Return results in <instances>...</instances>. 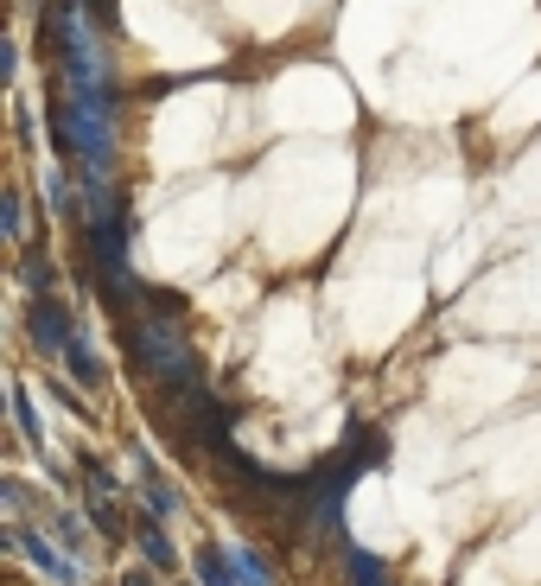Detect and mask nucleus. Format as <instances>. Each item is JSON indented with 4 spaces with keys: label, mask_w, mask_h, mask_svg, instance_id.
Wrapping results in <instances>:
<instances>
[{
    "label": "nucleus",
    "mask_w": 541,
    "mask_h": 586,
    "mask_svg": "<svg viewBox=\"0 0 541 586\" xmlns=\"http://www.w3.org/2000/svg\"><path fill=\"white\" fill-rule=\"evenodd\" d=\"M121 586H160V580H153L147 567H141V574H128V580H121Z\"/></svg>",
    "instance_id": "15"
},
{
    "label": "nucleus",
    "mask_w": 541,
    "mask_h": 586,
    "mask_svg": "<svg viewBox=\"0 0 541 586\" xmlns=\"http://www.w3.org/2000/svg\"><path fill=\"white\" fill-rule=\"evenodd\" d=\"M90 523H96L109 542H121V510L109 504V491H90Z\"/></svg>",
    "instance_id": "11"
},
{
    "label": "nucleus",
    "mask_w": 541,
    "mask_h": 586,
    "mask_svg": "<svg viewBox=\"0 0 541 586\" xmlns=\"http://www.w3.org/2000/svg\"><path fill=\"white\" fill-rule=\"evenodd\" d=\"M20 281H26L32 293H51V287H58V262H51L39 243H26V255H20Z\"/></svg>",
    "instance_id": "4"
},
{
    "label": "nucleus",
    "mask_w": 541,
    "mask_h": 586,
    "mask_svg": "<svg viewBox=\"0 0 541 586\" xmlns=\"http://www.w3.org/2000/svg\"><path fill=\"white\" fill-rule=\"evenodd\" d=\"M230 561H236V580H242V586H274L268 561H261L255 548H242V542H236V548H230Z\"/></svg>",
    "instance_id": "10"
},
{
    "label": "nucleus",
    "mask_w": 541,
    "mask_h": 586,
    "mask_svg": "<svg viewBox=\"0 0 541 586\" xmlns=\"http://www.w3.org/2000/svg\"><path fill=\"white\" fill-rule=\"evenodd\" d=\"M7 536H13V548H20V555H26L32 567H39V574H51V580H58V586H77V561L64 555V548H51L45 536H32L26 523H13Z\"/></svg>",
    "instance_id": "3"
},
{
    "label": "nucleus",
    "mask_w": 541,
    "mask_h": 586,
    "mask_svg": "<svg viewBox=\"0 0 541 586\" xmlns=\"http://www.w3.org/2000/svg\"><path fill=\"white\" fill-rule=\"evenodd\" d=\"M45 198H51V211H58V217H77V198H71V185H64V172H51V179H45Z\"/></svg>",
    "instance_id": "13"
},
{
    "label": "nucleus",
    "mask_w": 541,
    "mask_h": 586,
    "mask_svg": "<svg viewBox=\"0 0 541 586\" xmlns=\"http://www.w3.org/2000/svg\"><path fill=\"white\" fill-rule=\"evenodd\" d=\"M64 364H71V376H77V383H102V357L90 351V332H77V344L64 351Z\"/></svg>",
    "instance_id": "8"
},
{
    "label": "nucleus",
    "mask_w": 541,
    "mask_h": 586,
    "mask_svg": "<svg viewBox=\"0 0 541 586\" xmlns=\"http://www.w3.org/2000/svg\"><path fill=\"white\" fill-rule=\"evenodd\" d=\"M26 332H32V344H39L45 357H64L77 344V332L83 325L64 313V300L58 293H32V306H26Z\"/></svg>",
    "instance_id": "2"
},
{
    "label": "nucleus",
    "mask_w": 541,
    "mask_h": 586,
    "mask_svg": "<svg viewBox=\"0 0 541 586\" xmlns=\"http://www.w3.org/2000/svg\"><path fill=\"white\" fill-rule=\"evenodd\" d=\"M13 421H20V427H26V440H32V446H39V453H51V446H45V434H39V415H32V402H26V389H20V395H13Z\"/></svg>",
    "instance_id": "12"
},
{
    "label": "nucleus",
    "mask_w": 541,
    "mask_h": 586,
    "mask_svg": "<svg viewBox=\"0 0 541 586\" xmlns=\"http://www.w3.org/2000/svg\"><path fill=\"white\" fill-rule=\"evenodd\" d=\"M134 542H141V555H147L153 567H160V574H172V567H179V555H172V542H166V529L153 523V516H147L141 529H134Z\"/></svg>",
    "instance_id": "5"
},
{
    "label": "nucleus",
    "mask_w": 541,
    "mask_h": 586,
    "mask_svg": "<svg viewBox=\"0 0 541 586\" xmlns=\"http://www.w3.org/2000/svg\"><path fill=\"white\" fill-rule=\"evenodd\" d=\"M58 536H64V548H77V555L90 548V542H83V523H77V516H58Z\"/></svg>",
    "instance_id": "14"
},
{
    "label": "nucleus",
    "mask_w": 541,
    "mask_h": 586,
    "mask_svg": "<svg viewBox=\"0 0 541 586\" xmlns=\"http://www.w3.org/2000/svg\"><path fill=\"white\" fill-rule=\"evenodd\" d=\"M191 567H198L204 586H242V580H236V561L217 555V548H198V561H191Z\"/></svg>",
    "instance_id": "7"
},
{
    "label": "nucleus",
    "mask_w": 541,
    "mask_h": 586,
    "mask_svg": "<svg viewBox=\"0 0 541 586\" xmlns=\"http://www.w3.org/2000/svg\"><path fill=\"white\" fill-rule=\"evenodd\" d=\"M141 497H147V510H153V516H172V510H179V491H172L147 459H141Z\"/></svg>",
    "instance_id": "6"
},
{
    "label": "nucleus",
    "mask_w": 541,
    "mask_h": 586,
    "mask_svg": "<svg viewBox=\"0 0 541 586\" xmlns=\"http://www.w3.org/2000/svg\"><path fill=\"white\" fill-rule=\"evenodd\" d=\"M134 357H141V370H147L166 395H204L198 357H191V344L179 338V325H172V319L134 325Z\"/></svg>",
    "instance_id": "1"
},
{
    "label": "nucleus",
    "mask_w": 541,
    "mask_h": 586,
    "mask_svg": "<svg viewBox=\"0 0 541 586\" xmlns=\"http://www.w3.org/2000/svg\"><path fill=\"white\" fill-rule=\"evenodd\" d=\"M344 567H351V586H389V567H382L370 548H351V555H344Z\"/></svg>",
    "instance_id": "9"
}]
</instances>
